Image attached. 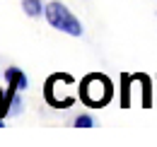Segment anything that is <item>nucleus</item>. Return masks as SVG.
<instances>
[{
	"label": "nucleus",
	"mask_w": 157,
	"mask_h": 147,
	"mask_svg": "<svg viewBox=\"0 0 157 147\" xmlns=\"http://www.w3.org/2000/svg\"><path fill=\"white\" fill-rule=\"evenodd\" d=\"M44 12H46V19H48V24L53 27V29H60V32H65V34H70V36H80L82 34V24L78 22V17L63 5V2H48L46 7H44Z\"/></svg>",
	"instance_id": "2"
},
{
	"label": "nucleus",
	"mask_w": 157,
	"mask_h": 147,
	"mask_svg": "<svg viewBox=\"0 0 157 147\" xmlns=\"http://www.w3.org/2000/svg\"><path fill=\"white\" fill-rule=\"evenodd\" d=\"M22 10L29 15V17H39L41 10H44V5H41L39 0H24V5H22Z\"/></svg>",
	"instance_id": "3"
},
{
	"label": "nucleus",
	"mask_w": 157,
	"mask_h": 147,
	"mask_svg": "<svg viewBox=\"0 0 157 147\" xmlns=\"http://www.w3.org/2000/svg\"><path fill=\"white\" fill-rule=\"evenodd\" d=\"M75 126L78 128H92V118L90 116H78L75 118Z\"/></svg>",
	"instance_id": "4"
},
{
	"label": "nucleus",
	"mask_w": 157,
	"mask_h": 147,
	"mask_svg": "<svg viewBox=\"0 0 157 147\" xmlns=\"http://www.w3.org/2000/svg\"><path fill=\"white\" fill-rule=\"evenodd\" d=\"M111 94H114L111 80L101 73H90L80 85V99L87 106H94V109H101L104 104H109Z\"/></svg>",
	"instance_id": "1"
}]
</instances>
